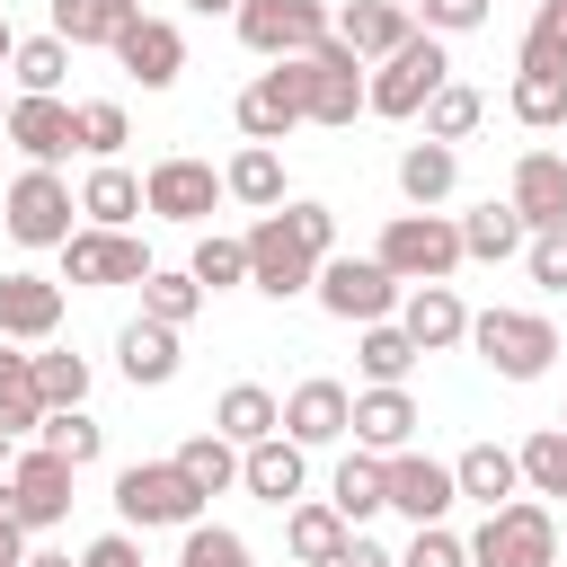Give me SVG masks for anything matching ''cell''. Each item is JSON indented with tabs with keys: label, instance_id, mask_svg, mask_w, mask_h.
Masks as SVG:
<instances>
[{
	"label": "cell",
	"instance_id": "52a82bcc",
	"mask_svg": "<svg viewBox=\"0 0 567 567\" xmlns=\"http://www.w3.org/2000/svg\"><path fill=\"white\" fill-rule=\"evenodd\" d=\"M115 514H124V532H186L204 514V496L186 487L177 461H124L115 470Z\"/></svg>",
	"mask_w": 567,
	"mask_h": 567
},
{
	"label": "cell",
	"instance_id": "e0dca14e",
	"mask_svg": "<svg viewBox=\"0 0 567 567\" xmlns=\"http://www.w3.org/2000/svg\"><path fill=\"white\" fill-rule=\"evenodd\" d=\"M62 275H0V337L9 346H53V328H62Z\"/></svg>",
	"mask_w": 567,
	"mask_h": 567
},
{
	"label": "cell",
	"instance_id": "4dcf8cb0",
	"mask_svg": "<svg viewBox=\"0 0 567 567\" xmlns=\"http://www.w3.org/2000/svg\"><path fill=\"white\" fill-rule=\"evenodd\" d=\"M275 425H284V399H275L266 381H230V390L213 399V434H230L239 452H248V443H266Z\"/></svg>",
	"mask_w": 567,
	"mask_h": 567
},
{
	"label": "cell",
	"instance_id": "f5cc1de1",
	"mask_svg": "<svg viewBox=\"0 0 567 567\" xmlns=\"http://www.w3.org/2000/svg\"><path fill=\"white\" fill-rule=\"evenodd\" d=\"M523 275H532L540 292H567V230H532V239H523Z\"/></svg>",
	"mask_w": 567,
	"mask_h": 567
},
{
	"label": "cell",
	"instance_id": "60d3db41",
	"mask_svg": "<svg viewBox=\"0 0 567 567\" xmlns=\"http://www.w3.org/2000/svg\"><path fill=\"white\" fill-rule=\"evenodd\" d=\"M133 292H142V319H168V328H186V319H195V310L213 301V292H204V284H195L186 266H151V275L133 284Z\"/></svg>",
	"mask_w": 567,
	"mask_h": 567
},
{
	"label": "cell",
	"instance_id": "277c9868",
	"mask_svg": "<svg viewBox=\"0 0 567 567\" xmlns=\"http://www.w3.org/2000/svg\"><path fill=\"white\" fill-rule=\"evenodd\" d=\"M461 346H478V363L496 381H540L558 363V328L540 310H470V337Z\"/></svg>",
	"mask_w": 567,
	"mask_h": 567
},
{
	"label": "cell",
	"instance_id": "2e32d148",
	"mask_svg": "<svg viewBox=\"0 0 567 567\" xmlns=\"http://www.w3.org/2000/svg\"><path fill=\"white\" fill-rule=\"evenodd\" d=\"M230 115H239V133H248V142H284V133L301 124V53H292V62H266V71L239 89V106H230Z\"/></svg>",
	"mask_w": 567,
	"mask_h": 567
},
{
	"label": "cell",
	"instance_id": "4316f807",
	"mask_svg": "<svg viewBox=\"0 0 567 567\" xmlns=\"http://www.w3.org/2000/svg\"><path fill=\"white\" fill-rule=\"evenodd\" d=\"M80 221H97V230H133V221H142V177H133L124 159H97V168L80 177Z\"/></svg>",
	"mask_w": 567,
	"mask_h": 567
},
{
	"label": "cell",
	"instance_id": "f1b7e54d",
	"mask_svg": "<svg viewBox=\"0 0 567 567\" xmlns=\"http://www.w3.org/2000/svg\"><path fill=\"white\" fill-rule=\"evenodd\" d=\"M346 532H354V523H346L328 496H292V505H284V549H292V567H328Z\"/></svg>",
	"mask_w": 567,
	"mask_h": 567
},
{
	"label": "cell",
	"instance_id": "7402d4cb",
	"mask_svg": "<svg viewBox=\"0 0 567 567\" xmlns=\"http://www.w3.org/2000/svg\"><path fill=\"white\" fill-rule=\"evenodd\" d=\"M115 62H124V80H142V89H177V71H186V35L168 27V18H133L124 35H115Z\"/></svg>",
	"mask_w": 567,
	"mask_h": 567
},
{
	"label": "cell",
	"instance_id": "5b68a950",
	"mask_svg": "<svg viewBox=\"0 0 567 567\" xmlns=\"http://www.w3.org/2000/svg\"><path fill=\"white\" fill-rule=\"evenodd\" d=\"M399 275L381 266V257H319V275H310V301L328 310V319H346V328H372V319H399Z\"/></svg>",
	"mask_w": 567,
	"mask_h": 567
},
{
	"label": "cell",
	"instance_id": "ffe728a7",
	"mask_svg": "<svg viewBox=\"0 0 567 567\" xmlns=\"http://www.w3.org/2000/svg\"><path fill=\"white\" fill-rule=\"evenodd\" d=\"M239 487H248L257 505H275V514H284V505L310 487V452H301V443L275 425L266 443H248V452H239Z\"/></svg>",
	"mask_w": 567,
	"mask_h": 567
},
{
	"label": "cell",
	"instance_id": "be15d7a7",
	"mask_svg": "<svg viewBox=\"0 0 567 567\" xmlns=\"http://www.w3.org/2000/svg\"><path fill=\"white\" fill-rule=\"evenodd\" d=\"M558 133H567V124H558ZM558 159H567V151H558Z\"/></svg>",
	"mask_w": 567,
	"mask_h": 567
},
{
	"label": "cell",
	"instance_id": "3957f363",
	"mask_svg": "<svg viewBox=\"0 0 567 567\" xmlns=\"http://www.w3.org/2000/svg\"><path fill=\"white\" fill-rule=\"evenodd\" d=\"M470 567H558V505L540 496L487 505V523L470 532Z\"/></svg>",
	"mask_w": 567,
	"mask_h": 567
},
{
	"label": "cell",
	"instance_id": "484cf974",
	"mask_svg": "<svg viewBox=\"0 0 567 567\" xmlns=\"http://www.w3.org/2000/svg\"><path fill=\"white\" fill-rule=\"evenodd\" d=\"M221 195L248 204V213H275V204H284V151H275V142H239V151L221 159Z\"/></svg>",
	"mask_w": 567,
	"mask_h": 567
},
{
	"label": "cell",
	"instance_id": "d4e9b609",
	"mask_svg": "<svg viewBox=\"0 0 567 567\" xmlns=\"http://www.w3.org/2000/svg\"><path fill=\"white\" fill-rule=\"evenodd\" d=\"M337 35H346L363 62H381V53H399V44L416 35V9H408V0H346V9H337Z\"/></svg>",
	"mask_w": 567,
	"mask_h": 567
},
{
	"label": "cell",
	"instance_id": "4fadbf2b",
	"mask_svg": "<svg viewBox=\"0 0 567 567\" xmlns=\"http://www.w3.org/2000/svg\"><path fill=\"white\" fill-rule=\"evenodd\" d=\"M239 239H248V292H266V301H292V292H310L319 257L292 239V221H284V213H257Z\"/></svg>",
	"mask_w": 567,
	"mask_h": 567
},
{
	"label": "cell",
	"instance_id": "74e56055",
	"mask_svg": "<svg viewBox=\"0 0 567 567\" xmlns=\"http://www.w3.org/2000/svg\"><path fill=\"white\" fill-rule=\"evenodd\" d=\"M62 71H71V44L44 27V35H18V53H9V80H18V97H62Z\"/></svg>",
	"mask_w": 567,
	"mask_h": 567
},
{
	"label": "cell",
	"instance_id": "44dd1931",
	"mask_svg": "<svg viewBox=\"0 0 567 567\" xmlns=\"http://www.w3.org/2000/svg\"><path fill=\"white\" fill-rule=\"evenodd\" d=\"M505 204L523 213V230H567V159L558 151H523L505 177Z\"/></svg>",
	"mask_w": 567,
	"mask_h": 567
},
{
	"label": "cell",
	"instance_id": "816d5d0a",
	"mask_svg": "<svg viewBox=\"0 0 567 567\" xmlns=\"http://www.w3.org/2000/svg\"><path fill=\"white\" fill-rule=\"evenodd\" d=\"M399 567H470V540L452 523H416L408 549H399Z\"/></svg>",
	"mask_w": 567,
	"mask_h": 567
},
{
	"label": "cell",
	"instance_id": "ba28073f",
	"mask_svg": "<svg viewBox=\"0 0 567 567\" xmlns=\"http://www.w3.org/2000/svg\"><path fill=\"white\" fill-rule=\"evenodd\" d=\"M230 27H239V44L257 62H292V53H310V44L337 35V9L328 0H239Z\"/></svg>",
	"mask_w": 567,
	"mask_h": 567
},
{
	"label": "cell",
	"instance_id": "7a4b0ae2",
	"mask_svg": "<svg viewBox=\"0 0 567 567\" xmlns=\"http://www.w3.org/2000/svg\"><path fill=\"white\" fill-rule=\"evenodd\" d=\"M443 80H452V44L416 27L399 53H381V62L363 71V115H390V124H408V115H416V106H425Z\"/></svg>",
	"mask_w": 567,
	"mask_h": 567
},
{
	"label": "cell",
	"instance_id": "cb8c5ba5",
	"mask_svg": "<svg viewBox=\"0 0 567 567\" xmlns=\"http://www.w3.org/2000/svg\"><path fill=\"white\" fill-rule=\"evenodd\" d=\"M177 337H186V328H168V319H124V328H115V363H124V381H133V390H168L177 363H186Z\"/></svg>",
	"mask_w": 567,
	"mask_h": 567
},
{
	"label": "cell",
	"instance_id": "d6986e66",
	"mask_svg": "<svg viewBox=\"0 0 567 567\" xmlns=\"http://www.w3.org/2000/svg\"><path fill=\"white\" fill-rule=\"evenodd\" d=\"M346 408H354V390L328 381V372H310V381H292V399H284V434H292L301 452H328V443H346Z\"/></svg>",
	"mask_w": 567,
	"mask_h": 567
},
{
	"label": "cell",
	"instance_id": "8992f818",
	"mask_svg": "<svg viewBox=\"0 0 567 567\" xmlns=\"http://www.w3.org/2000/svg\"><path fill=\"white\" fill-rule=\"evenodd\" d=\"M0 221L18 248H62L80 230V186L62 168H18V186L0 195Z\"/></svg>",
	"mask_w": 567,
	"mask_h": 567
},
{
	"label": "cell",
	"instance_id": "ac0fdd59",
	"mask_svg": "<svg viewBox=\"0 0 567 567\" xmlns=\"http://www.w3.org/2000/svg\"><path fill=\"white\" fill-rule=\"evenodd\" d=\"M0 142L27 151V168H62L80 142H71V97H9V124Z\"/></svg>",
	"mask_w": 567,
	"mask_h": 567
},
{
	"label": "cell",
	"instance_id": "8fae6325",
	"mask_svg": "<svg viewBox=\"0 0 567 567\" xmlns=\"http://www.w3.org/2000/svg\"><path fill=\"white\" fill-rule=\"evenodd\" d=\"M53 257H62V284H80V292H106V284H142V275L159 266V257H151L133 230H97V221H80V230H71Z\"/></svg>",
	"mask_w": 567,
	"mask_h": 567
},
{
	"label": "cell",
	"instance_id": "681fc988",
	"mask_svg": "<svg viewBox=\"0 0 567 567\" xmlns=\"http://www.w3.org/2000/svg\"><path fill=\"white\" fill-rule=\"evenodd\" d=\"M275 213L292 221V239H301L310 257H337V204H319V195H284Z\"/></svg>",
	"mask_w": 567,
	"mask_h": 567
},
{
	"label": "cell",
	"instance_id": "6f0895ef",
	"mask_svg": "<svg viewBox=\"0 0 567 567\" xmlns=\"http://www.w3.org/2000/svg\"><path fill=\"white\" fill-rule=\"evenodd\" d=\"M9 53H18V27H9V9H0V71H9Z\"/></svg>",
	"mask_w": 567,
	"mask_h": 567
},
{
	"label": "cell",
	"instance_id": "9a60e30c",
	"mask_svg": "<svg viewBox=\"0 0 567 567\" xmlns=\"http://www.w3.org/2000/svg\"><path fill=\"white\" fill-rule=\"evenodd\" d=\"M416 425H425V408L408 399V381H363V390H354V408H346V434H354L363 452H381V461H390V452H408V443H416Z\"/></svg>",
	"mask_w": 567,
	"mask_h": 567
},
{
	"label": "cell",
	"instance_id": "d590c367",
	"mask_svg": "<svg viewBox=\"0 0 567 567\" xmlns=\"http://www.w3.org/2000/svg\"><path fill=\"white\" fill-rule=\"evenodd\" d=\"M0 425H9V434H35V425H44L35 346H9V337H0Z\"/></svg>",
	"mask_w": 567,
	"mask_h": 567
},
{
	"label": "cell",
	"instance_id": "f35d334b",
	"mask_svg": "<svg viewBox=\"0 0 567 567\" xmlns=\"http://www.w3.org/2000/svg\"><path fill=\"white\" fill-rule=\"evenodd\" d=\"M71 142H80V159H124V142H133L124 97H80L71 106Z\"/></svg>",
	"mask_w": 567,
	"mask_h": 567
},
{
	"label": "cell",
	"instance_id": "c3c4849f",
	"mask_svg": "<svg viewBox=\"0 0 567 567\" xmlns=\"http://www.w3.org/2000/svg\"><path fill=\"white\" fill-rule=\"evenodd\" d=\"M523 71H567V0H532V27H523Z\"/></svg>",
	"mask_w": 567,
	"mask_h": 567
},
{
	"label": "cell",
	"instance_id": "b9f144b4",
	"mask_svg": "<svg viewBox=\"0 0 567 567\" xmlns=\"http://www.w3.org/2000/svg\"><path fill=\"white\" fill-rule=\"evenodd\" d=\"M354 363H363V381H408L416 372V337L399 319H372V328H354Z\"/></svg>",
	"mask_w": 567,
	"mask_h": 567
},
{
	"label": "cell",
	"instance_id": "ab89813d",
	"mask_svg": "<svg viewBox=\"0 0 567 567\" xmlns=\"http://www.w3.org/2000/svg\"><path fill=\"white\" fill-rule=\"evenodd\" d=\"M505 106H514L523 133H558V124H567V71H514Z\"/></svg>",
	"mask_w": 567,
	"mask_h": 567
},
{
	"label": "cell",
	"instance_id": "11a10c76",
	"mask_svg": "<svg viewBox=\"0 0 567 567\" xmlns=\"http://www.w3.org/2000/svg\"><path fill=\"white\" fill-rule=\"evenodd\" d=\"M328 567H399V549H381V540H372V532L354 523V532L337 540V558H328Z\"/></svg>",
	"mask_w": 567,
	"mask_h": 567
},
{
	"label": "cell",
	"instance_id": "8d00e7d4",
	"mask_svg": "<svg viewBox=\"0 0 567 567\" xmlns=\"http://www.w3.org/2000/svg\"><path fill=\"white\" fill-rule=\"evenodd\" d=\"M514 461H523V496L567 505V425H532V434L514 443Z\"/></svg>",
	"mask_w": 567,
	"mask_h": 567
},
{
	"label": "cell",
	"instance_id": "bcb514c9",
	"mask_svg": "<svg viewBox=\"0 0 567 567\" xmlns=\"http://www.w3.org/2000/svg\"><path fill=\"white\" fill-rule=\"evenodd\" d=\"M177 567H257V549H248L230 523H204V514H195V523L177 532Z\"/></svg>",
	"mask_w": 567,
	"mask_h": 567
},
{
	"label": "cell",
	"instance_id": "7bdbcfd3",
	"mask_svg": "<svg viewBox=\"0 0 567 567\" xmlns=\"http://www.w3.org/2000/svg\"><path fill=\"white\" fill-rule=\"evenodd\" d=\"M416 115H425V142H470V133H478V115H487V97H478L470 80H443Z\"/></svg>",
	"mask_w": 567,
	"mask_h": 567
},
{
	"label": "cell",
	"instance_id": "f546056e",
	"mask_svg": "<svg viewBox=\"0 0 567 567\" xmlns=\"http://www.w3.org/2000/svg\"><path fill=\"white\" fill-rule=\"evenodd\" d=\"M452 221H461V257H478V266H505V257H523V239H532V230H523V213H514V204H496V195H487V204H470V213H452Z\"/></svg>",
	"mask_w": 567,
	"mask_h": 567
},
{
	"label": "cell",
	"instance_id": "836d02e7",
	"mask_svg": "<svg viewBox=\"0 0 567 567\" xmlns=\"http://www.w3.org/2000/svg\"><path fill=\"white\" fill-rule=\"evenodd\" d=\"M168 461H177V470H186V487H195V496H204V505H213V496H230V487H239V443H230V434H213V425H204V434H186V443H177V452H168Z\"/></svg>",
	"mask_w": 567,
	"mask_h": 567
},
{
	"label": "cell",
	"instance_id": "f907efd6",
	"mask_svg": "<svg viewBox=\"0 0 567 567\" xmlns=\"http://www.w3.org/2000/svg\"><path fill=\"white\" fill-rule=\"evenodd\" d=\"M487 18H496V0H416V27L443 35V44H452V35H478Z\"/></svg>",
	"mask_w": 567,
	"mask_h": 567
},
{
	"label": "cell",
	"instance_id": "7c38bea8",
	"mask_svg": "<svg viewBox=\"0 0 567 567\" xmlns=\"http://www.w3.org/2000/svg\"><path fill=\"white\" fill-rule=\"evenodd\" d=\"M71 487H80V470H71L62 452H44V443H27V452L9 461V505H18L27 540H35V532H62V523H71Z\"/></svg>",
	"mask_w": 567,
	"mask_h": 567
},
{
	"label": "cell",
	"instance_id": "1f68e13d",
	"mask_svg": "<svg viewBox=\"0 0 567 567\" xmlns=\"http://www.w3.org/2000/svg\"><path fill=\"white\" fill-rule=\"evenodd\" d=\"M142 18V0H53V35L71 44V53H89V44H106L115 53V35Z\"/></svg>",
	"mask_w": 567,
	"mask_h": 567
},
{
	"label": "cell",
	"instance_id": "d6a6232c",
	"mask_svg": "<svg viewBox=\"0 0 567 567\" xmlns=\"http://www.w3.org/2000/svg\"><path fill=\"white\" fill-rule=\"evenodd\" d=\"M461 186V142H408L399 151V195L408 204H452Z\"/></svg>",
	"mask_w": 567,
	"mask_h": 567
},
{
	"label": "cell",
	"instance_id": "680465c9",
	"mask_svg": "<svg viewBox=\"0 0 567 567\" xmlns=\"http://www.w3.org/2000/svg\"><path fill=\"white\" fill-rule=\"evenodd\" d=\"M186 9H195V18H230L239 0H186Z\"/></svg>",
	"mask_w": 567,
	"mask_h": 567
},
{
	"label": "cell",
	"instance_id": "db71d44e",
	"mask_svg": "<svg viewBox=\"0 0 567 567\" xmlns=\"http://www.w3.org/2000/svg\"><path fill=\"white\" fill-rule=\"evenodd\" d=\"M80 567H142V540H133V532L115 523V532H97V540L80 549Z\"/></svg>",
	"mask_w": 567,
	"mask_h": 567
},
{
	"label": "cell",
	"instance_id": "e7e4bbea",
	"mask_svg": "<svg viewBox=\"0 0 567 567\" xmlns=\"http://www.w3.org/2000/svg\"><path fill=\"white\" fill-rule=\"evenodd\" d=\"M558 567H567V558H558Z\"/></svg>",
	"mask_w": 567,
	"mask_h": 567
},
{
	"label": "cell",
	"instance_id": "91938a15",
	"mask_svg": "<svg viewBox=\"0 0 567 567\" xmlns=\"http://www.w3.org/2000/svg\"><path fill=\"white\" fill-rule=\"evenodd\" d=\"M9 461H18V434H9V425H0V478H9Z\"/></svg>",
	"mask_w": 567,
	"mask_h": 567
},
{
	"label": "cell",
	"instance_id": "7dc6e473",
	"mask_svg": "<svg viewBox=\"0 0 567 567\" xmlns=\"http://www.w3.org/2000/svg\"><path fill=\"white\" fill-rule=\"evenodd\" d=\"M35 390H44V408H89V354L35 346Z\"/></svg>",
	"mask_w": 567,
	"mask_h": 567
},
{
	"label": "cell",
	"instance_id": "ee69618b",
	"mask_svg": "<svg viewBox=\"0 0 567 567\" xmlns=\"http://www.w3.org/2000/svg\"><path fill=\"white\" fill-rule=\"evenodd\" d=\"M35 443H44V452H62L71 470H89V461L106 452V425H97L89 408H44V425H35Z\"/></svg>",
	"mask_w": 567,
	"mask_h": 567
},
{
	"label": "cell",
	"instance_id": "83f0119b",
	"mask_svg": "<svg viewBox=\"0 0 567 567\" xmlns=\"http://www.w3.org/2000/svg\"><path fill=\"white\" fill-rule=\"evenodd\" d=\"M452 487L487 514V505H505V496H523V461H514V443H470L461 461H452Z\"/></svg>",
	"mask_w": 567,
	"mask_h": 567
},
{
	"label": "cell",
	"instance_id": "5bb4252c",
	"mask_svg": "<svg viewBox=\"0 0 567 567\" xmlns=\"http://www.w3.org/2000/svg\"><path fill=\"white\" fill-rule=\"evenodd\" d=\"M381 496H390V514H408V523H443V514L461 505L452 461H434V452H416V443L381 461Z\"/></svg>",
	"mask_w": 567,
	"mask_h": 567
},
{
	"label": "cell",
	"instance_id": "603a6c76",
	"mask_svg": "<svg viewBox=\"0 0 567 567\" xmlns=\"http://www.w3.org/2000/svg\"><path fill=\"white\" fill-rule=\"evenodd\" d=\"M399 328L416 337V354H452V346L470 337V301H461L452 284H408V292H399Z\"/></svg>",
	"mask_w": 567,
	"mask_h": 567
},
{
	"label": "cell",
	"instance_id": "30bf717a",
	"mask_svg": "<svg viewBox=\"0 0 567 567\" xmlns=\"http://www.w3.org/2000/svg\"><path fill=\"white\" fill-rule=\"evenodd\" d=\"M213 204H230L213 159L168 151V159H151V168H142V213H159V221H177V230H204V221H213Z\"/></svg>",
	"mask_w": 567,
	"mask_h": 567
},
{
	"label": "cell",
	"instance_id": "94428289",
	"mask_svg": "<svg viewBox=\"0 0 567 567\" xmlns=\"http://www.w3.org/2000/svg\"><path fill=\"white\" fill-rule=\"evenodd\" d=\"M0 124H9V97H0Z\"/></svg>",
	"mask_w": 567,
	"mask_h": 567
},
{
	"label": "cell",
	"instance_id": "6da1fadb",
	"mask_svg": "<svg viewBox=\"0 0 567 567\" xmlns=\"http://www.w3.org/2000/svg\"><path fill=\"white\" fill-rule=\"evenodd\" d=\"M372 257L399 275V284H452L470 257H461V221L452 213H434V204H408V213H390L381 221V239H372Z\"/></svg>",
	"mask_w": 567,
	"mask_h": 567
},
{
	"label": "cell",
	"instance_id": "9c48e42d",
	"mask_svg": "<svg viewBox=\"0 0 567 567\" xmlns=\"http://www.w3.org/2000/svg\"><path fill=\"white\" fill-rule=\"evenodd\" d=\"M363 53L346 44V35H328V44H310L301 53V124H328V133H346L354 115H363Z\"/></svg>",
	"mask_w": 567,
	"mask_h": 567
},
{
	"label": "cell",
	"instance_id": "9f6ffc18",
	"mask_svg": "<svg viewBox=\"0 0 567 567\" xmlns=\"http://www.w3.org/2000/svg\"><path fill=\"white\" fill-rule=\"evenodd\" d=\"M18 567H80V558H71V549H27Z\"/></svg>",
	"mask_w": 567,
	"mask_h": 567
},
{
	"label": "cell",
	"instance_id": "e575fe53",
	"mask_svg": "<svg viewBox=\"0 0 567 567\" xmlns=\"http://www.w3.org/2000/svg\"><path fill=\"white\" fill-rule=\"evenodd\" d=\"M328 505L346 514V523H372V514H390V496H381V452H346L337 470H328Z\"/></svg>",
	"mask_w": 567,
	"mask_h": 567
},
{
	"label": "cell",
	"instance_id": "6125c7cd",
	"mask_svg": "<svg viewBox=\"0 0 567 567\" xmlns=\"http://www.w3.org/2000/svg\"><path fill=\"white\" fill-rule=\"evenodd\" d=\"M558 425H567V408H558Z\"/></svg>",
	"mask_w": 567,
	"mask_h": 567
},
{
	"label": "cell",
	"instance_id": "f6af8a7d",
	"mask_svg": "<svg viewBox=\"0 0 567 567\" xmlns=\"http://www.w3.org/2000/svg\"><path fill=\"white\" fill-rule=\"evenodd\" d=\"M186 275H195L204 292H239V284H248V239L204 230V239H195V257H186Z\"/></svg>",
	"mask_w": 567,
	"mask_h": 567
}]
</instances>
